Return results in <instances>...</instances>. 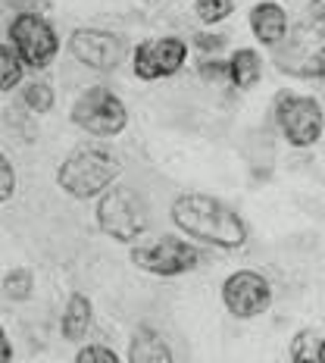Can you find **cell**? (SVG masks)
<instances>
[{
	"label": "cell",
	"instance_id": "obj_1",
	"mask_svg": "<svg viewBox=\"0 0 325 363\" xmlns=\"http://www.w3.org/2000/svg\"><path fill=\"white\" fill-rule=\"evenodd\" d=\"M172 223L188 235L216 247H241L247 241V225L232 207L210 194H181L172 203Z\"/></svg>",
	"mask_w": 325,
	"mask_h": 363
},
{
	"label": "cell",
	"instance_id": "obj_2",
	"mask_svg": "<svg viewBox=\"0 0 325 363\" xmlns=\"http://www.w3.org/2000/svg\"><path fill=\"white\" fill-rule=\"evenodd\" d=\"M119 160L103 147H81L72 157H66L57 169V185L63 188L69 198L88 201L97 194L110 191L113 182L119 179Z\"/></svg>",
	"mask_w": 325,
	"mask_h": 363
},
{
	"label": "cell",
	"instance_id": "obj_3",
	"mask_svg": "<svg viewBox=\"0 0 325 363\" xmlns=\"http://www.w3.org/2000/svg\"><path fill=\"white\" fill-rule=\"evenodd\" d=\"M275 66L291 79H325V19L300 22L275 50Z\"/></svg>",
	"mask_w": 325,
	"mask_h": 363
},
{
	"label": "cell",
	"instance_id": "obj_4",
	"mask_svg": "<svg viewBox=\"0 0 325 363\" xmlns=\"http://www.w3.org/2000/svg\"><path fill=\"white\" fill-rule=\"evenodd\" d=\"M97 225L113 241L132 245L147 232V203L128 185H113L97 203Z\"/></svg>",
	"mask_w": 325,
	"mask_h": 363
},
{
	"label": "cell",
	"instance_id": "obj_5",
	"mask_svg": "<svg viewBox=\"0 0 325 363\" xmlns=\"http://www.w3.org/2000/svg\"><path fill=\"white\" fill-rule=\"evenodd\" d=\"M72 123L85 128L88 135L113 138V135H119L125 128L128 113H125V104L107 85H94L81 91L79 101L72 104Z\"/></svg>",
	"mask_w": 325,
	"mask_h": 363
},
{
	"label": "cell",
	"instance_id": "obj_6",
	"mask_svg": "<svg viewBox=\"0 0 325 363\" xmlns=\"http://www.w3.org/2000/svg\"><path fill=\"white\" fill-rule=\"evenodd\" d=\"M275 123L282 128L285 141L294 147H309L319 141L325 116L316 97L294 94V91H282L275 97Z\"/></svg>",
	"mask_w": 325,
	"mask_h": 363
},
{
	"label": "cell",
	"instance_id": "obj_7",
	"mask_svg": "<svg viewBox=\"0 0 325 363\" xmlns=\"http://www.w3.org/2000/svg\"><path fill=\"white\" fill-rule=\"evenodd\" d=\"M132 263L144 272H154V276L172 279V276H185L200 263V251L191 247L188 241H181L176 235H163L154 238L147 245H138L132 251Z\"/></svg>",
	"mask_w": 325,
	"mask_h": 363
},
{
	"label": "cell",
	"instance_id": "obj_8",
	"mask_svg": "<svg viewBox=\"0 0 325 363\" xmlns=\"http://www.w3.org/2000/svg\"><path fill=\"white\" fill-rule=\"evenodd\" d=\"M10 41L22 63L35 66V69L50 66L59 50V38L54 32V26L44 16H38V13H19L10 22Z\"/></svg>",
	"mask_w": 325,
	"mask_h": 363
},
{
	"label": "cell",
	"instance_id": "obj_9",
	"mask_svg": "<svg viewBox=\"0 0 325 363\" xmlns=\"http://www.w3.org/2000/svg\"><path fill=\"white\" fill-rule=\"evenodd\" d=\"M222 304L238 320H253V316L266 313L272 304V289H269L266 276H260L253 269L232 272L222 282Z\"/></svg>",
	"mask_w": 325,
	"mask_h": 363
},
{
	"label": "cell",
	"instance_id": "obj_10",
	"mask_svg": "<svg viewBox=\"0 0 325 363\" xmlns=\"http://www.w3.org/2000/svg\"><path fill=\"white\" fill-rule=\"evenodd\" d=\"M69 54L88 69L110 72L122 63L125 44L119 35L103 32V28H75L69 35Z\"/></svg>",
	"mask_w": 325,
	"mask_h": 363
},
{
	"label": "cell",
	"instance_id": "obj_11",
	"mask_svg": "<svg viewBox=\"0 0 325 363\" xmlns=\"http://www.w3.org/2000/svg\"><path fill=\"white\" fill-rule=\"evenodd\" d=\"M188 57V44L181 38H150V41L138 44L132 63H135V75L144 82H156V79H169L185 66Z\"/></svg>",
	"mask_w": 325,
	"mask_h": 363
},
{
	"label": "cell",
	"instance_id": "obj_12",
	"mask_svg": "<svg viewBox=\"0 0 325 363\" xmlns=\"http://www.w3.org/2000/svg\"><path fill=\"white\" fill-rule=\"evenodd\" d=\"M251 32L266 48H278L288 38V13L275 0H263L251 10Z\"/></svg>",
	"mask_w": 325,
	"mask_h": 363
},
{
	"label": "cell",
	"instance_id": "obj_13",
	"mask_svg": "<svg viewBox=\"0 0 325 363\" xmlns=\"http://www.w3.org/2000/svg\"><path fill=\"white\" fill-rule=\"evenodd\" d=\"M128 363H176L169 342L154 326H138L128 342Z\"/></svg>",
	"mask_w": 325,
	"mask_h": 363
},
{
	"label": "cell",
	"instance_id": "obj_14",
	"mask_svg": "<svg viewBox=\"0 0 325 363\" xmlns=\"http://www.w3.org/2000/svg\"><path fill=\"white\" fill-rule=\"evenodd\" d=\"M88 329H91V301H88V294L75 291V294H69V301H66V307H63L59 332H63L66 342H81V338L88 335Z\"/></svg>",
	"mask_w": 325,
	"mask_h": 363
},
{
	"label": "cell",
	"instance_id": "obj_15",
	"mask_svg": "<svg viewBox=\"0 0 325 363\" xmlns=\"http://www.w3.org/2000/svg\"><path fill=\"white\" fill-rule=\"evenodd\" d=\"M229 69H232V85L241 88V91H247V88H253L256 82H260L263 60H260V54H256L253 48H241V50L232 54Z\"/></svg>",
	"mask_w": 325,
	"mask_h": 363
},
{
	"label": "cell",
	"instance_id": "obj_16",
	"mask_svg": "<svg viewBox=\"0 0 325 363\" xmlns=\"http://www.w3.org/2000/svg\"><path fill=\"white\" fill-rule=\"evenodd\" d=\"M22 60L13 48L0 44V91H13L22 82Z\"/></svg>",
	"mask_w": 325,
	"mask_h": 363
},
{
	"label": "cell",
	"instance_id": "obj_17",
	"mask_svg": "<svg viewBox=\"0 0 325 363\" xmlns=\"http://www.w3.org/2000/svg\"><path fill=\"white\" fill-rule=\"evenodd\" d=\"M35 291V276L32 269H10L4 276V294L10 301H28Z\"/></svg>",
	"mask_w": 325,
	"mask_h": 363
},
{
	"label": "cell",
	"instance_id": "obj_18",
	"mask_svg": "<svg viewBox=\"0 0 325 363\" xmlns=\"http://www.w3.org/2000/svg\"><path fill=\"white\" fill-rule=\"evenodd\" d=\"M319 338L313 332H297L291 338V363H319Z\"/></svg>",
	"mask_w": 325,
	"mask_h": 363
},
{
	"label": "cell",
	"instance_id": "obj_19",
	"mask_svg": "<svg viewBox=\"0 0 325 363\" xmlns=\"http://www.w3.org/2000/svg\"><path fill=\"white\" fill-rule=\"evenodd\" d=\"M22 104L32 113H47L54 107V88L47 82H32V85H25V91H22Z\"/></svg>",
	"mask_w": 325,
	"mask_h": 363
},
{
	"label": "cell",
	"instance_id": "obj_20",
	"mask_svg": "<svg viewBox=\"0 0 325 363\" xmlns=\"http://www.w3.org/2000/svg\"><path fill=\"white\" fill-rule=\"evenodd\" d=\"M194 10H198L200 22L216 26V22H222L232 10H235V0H194Z\"/></svg>",
	"mask_w": 325,
	"mask_h": 363
},
{
	"label": "cell",
	"instance_id": "obj_21",
	"mask_svg": "<svg viewBox=\"0 0 325 363\" xmlns=\"http://www.w3.org/2000/svg\"><path fill=\"white\" fill-rule=\"evenodd\" d=\"M75 363H122L116 357V351L107 345H85L75 354Z\"/></svg>",
	"mask_w": 325,
	"mask_h": 363
},
{
	"label": "cell",
	"instance_id": "obj_22",
	"mask_svg": "<svg viewBox=\"0 0 325 363\" xmlns=\"http://www.w3.org/2000/svg\"><path fill=\"white\" fill-rule=\"evenodd\" d=\"M200 79L203 82H232L229 60H203L200 63Z\"/></svg>",
	"mask_w": 325,
	"mask_h": 363
},
{
	"label": "cell",
	"instance_id": "obj_23",
	"mask_svg": "<svg viewBox=\"0 0 325 363\" xmlns=\"http://www.w3.org/2000/svg\"><path fill=\"white\" fill-rule=\"evenodd\" d=\"M13 191H16V169H13V163L6 160V154L0 150V203L10 201Z\"/></svg>",
	"mask_w": 325,
	"mask_h": 363
},
{
	"label": "cell",
	"instance_id": "obj_24",
	"mask_svg": "<svg viewBox=\"0 0 325 363\" xmlns=\"http://www.w3.org/2000/svg\"><path fill=\"white\" fill-rule=\"evenodd\" d=\"M10 360H13V345H10V338H6L4 326H0V363H10Z\"/></svg>",
	"mask_w": 325,
	"mask_h": 363
},
{
	"label": "cell",
	"instance_id": "obj_25",
	"mask_svg": "<svg viewBox=\"0 0 325 363\" xmlns=\"http://www.w3.org/2000/svg\"><path fill=\"white\" fill-rule=\"evenodd\" d=\"M13 6H19V10L32 13V10H47V0H10Z\"/></svg>",
	"mask_w": 325,
	"mask_h": 363
},
{
	"label": "cell",
	"instance_id": "obj_26",
	"mask_svg": "<svg viewBox=\"0 0 325 363\" xmlns=\"http://www.w3.org/2000/svg\"><path fill=\"white\" fill-rule=\"evenodd\" d=\"M222 44H225L222 35H200V48H203V50H219Z\"/></svg>",
	"mask_w": 325,
	"mask_h": 363
},
{
	"label": "cell",
	"instance_id": "obj_27",
	"mask_svg": "<svg viewBox=\"0 0 325 363\" xmlns=\"http://www.w3.org/2000/svg\"><path fill=\"white\" fill-rule=\"evenodd\" d=\"M309 13L313 19H325V0H309Z\"/></svg>",
	"mask_w": 325,
	"mask_h": 363
},
{
	"label": "cell",
	"instance_id": "obj_28",
	"mask_svg": "<svg viewBox=\"0 0 325 363\" xmlns=\"http://www.w3.org/2000/svg\"><path fill=\"white\" fill-rule=\"evenodd\" d=\"M319 363H325V338H322V345H319Z\"/></svg>",
	"mask_w": 325,
	"mask_h": 363
}]
</instances>
